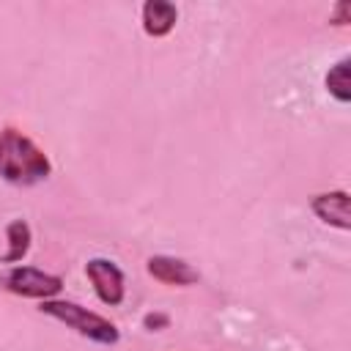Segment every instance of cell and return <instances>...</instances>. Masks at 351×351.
<instances>
[{
    "label": "cell",
    "mask_w": 351,
    "mask_h": 351,
    "mask_svg": "<svg viewBox=\"0 0 351 351\" xmlns=\"http://www.w3.org/2000/svg\"><path fill=\"white\" fill-rule=\"evenodd\" d=\"M310 208L313 214L337 228V230H348L351 228V217H348V192L346 189H335V192H321L310 200Z\"/></svg>",
    "instance_id": "8992f818"
},
{
    "label": "cell",
    "mask_w": 351,
    "mask_h": 351,
    "mask_svg": "<svg viewBox=\"0 0 351 351\" xmlns=\"http://www.w3.org/2000/svg\"><path fill=\"white\" fill-rule=\"evenodd\" d=\"M178 22V8L167 0H145L143 3V30L154 38L167 36Z\"/></svg>",
    "instance_id": "52a82bcc"
},
{
    "label": "cell",
    "mask_w": 351,
    "mask_h": 351,
    "mask_svg": "<svg viewBox=\"0 0 351 351\" xmlns=\"http://www.w3.org/2000/svg\"><path fill=\"white\" fill-rule=\"evenodd\" d=\"M145 269L154 280L165 285H192L200 280L197 269H192L184 258H173V255H151Z\"/></svg>",
    "instance_id": "5b68a950"
},
{
    "label": "cell",
    "mask_w": 351,
    "mask_h": 351,
    "mask_svg": "<svg viewBox=\"0 0 351 351\" xmlns=\"http://www.w3.org/2000/svg\"><path fill=\"white\" fill-rule=\"evenodd\" d=\"M348 14H351V5H348V3H337V5H335V14L329 16V22H332V25H348V22H351Z\"/></svg>",
    "instance_id": "8fae6325"
},
{
    "label": "cell",
    "mask_w": 351,
    "mask_h": 351,
    "mask_svg": "<svg viewBox=\"0 0 351 351\" xmlns=\"http://www.w3.org/2000/svg\"><path fill=\"white\" fill-rule=\"evenodd\" d=\"M38 310L60 324H66L69 329H74L77 335L88 337L90 343H99V346H115L121 340V332L112 321H107L104 315L77 304V302H66V299H44L38 304Z\"/></svg>",
    "instance_id": "7a4b0ae2"
},
{
    "label": "cell",
    "mask_w": 351,
    "mask_h": 351,
    "mask_svg": "<svg viewBox=\"0 0 351 351\" xmlns=\"http://www.w3.org/2000/svg\"><path fill=\"white\" fill-rule=\"evenodd\" d=\"M0 288L25 299H52L63 291V280L58 274L41 271L36 266H14L0 277Z\"/></svg>",
    "instance_id": "3957f363"
},
{
    "label": "cell",
    "mask_w": 351,
    "mask_h": 351,
    "mask_svg": "<svg viewBox=\"0 0 351 351\" xmlns=\"http://www.w3.org/2000/svg\"><path fill=\"white\" fill-rule=\"evenodd\" d=\"M49 156L19 129L5 126L0 132V178L14 186H33L49 178Z\"/></svg>",
    "instance_id": "6da1fadb"
},
{
    "label": "cell",
    "mask_w": 351,
    "mask_h": 351,
    "mask_svg": "<svg viewBox=\"0 0 351 351\" xmlns=\"http://www.w3.org/2000/svg\"><path fill=\"white\" fill-rule=\"evenodd\" d=\"M170 324V318L165 315V313H148V315H143V326L148 329V332H156V329H165Z\"/></svg>",
    "instance_id": "30bf717a"
},
{
    "label": "cell",
    "mask_w": 351,
    "mask_h": 351,
    "mask_svg": "<svg viewBox=\"0 0 351 351\" xmlns=\"http://www.w3.org/2000/svg\"><path fill=\"white\" fill-rule=\"evenodd\" d=\"M348 66H351V58H340L329 71H326V90L340 101V104H348L351 101V80H348Z\"/></svg>",
    "instance_id": "9c48e42d"
},
{
    "label": "cell",
    "mask_w": 351,
    "mask_h": 351,
    "mask_svg": "<svg viewBox=\"0 0 351 351\" xmlns=\"http://www.w3.org/2000/svg\"><path fill=\"white\" fill-rule=\"evenodd\" d=\"M5 241H8V250L3 252V263H19L27 255L30 241H33L30 225L25 219H11L5 228Z\"/></svg>",
    "instance_id": "ba28073f"
},
{
    "label": "cell",
    "mask_w": 351,
    "mask_h": 351,
    "mask_svg": "<svg viewBox=\"0 0 351 351\" xmlns=\"http://www.w3.org/2000/svg\"><path fill=\"white\" fill-rule=\"evenodd\" d=\"M85 274H88V280H90L96 296H99L104 304L115 307V304L123 302L126 285H123V271L118 269L115 261H110V258H90V261L85 263Z\"/></svg>",
    "instance_id": "277c9868"
}]
</instances>
